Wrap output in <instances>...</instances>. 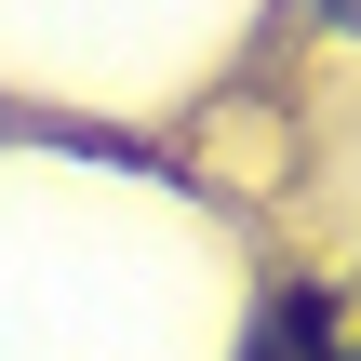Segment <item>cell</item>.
<instances>
[{
  "instance_id": "cell-1",
  "label": "cell",
  "mask_w": 361,
  "mask_h": 361,
  "mask_svg": "<svg viewBox=\"0 0 361 361\" xmlns=\"http://www.w3.org/2000/svg\"><path fill=\"white\" fill-rule=\"evenodd\" d=\"M322 13H335V27H361V0H322Z\"/></svg>"
},
{
  "instance_id": "cell-2",
  "label": "cell",
  "mask_w": 361,
  "mask_h": 361,
  "mask_svg": "<svg viewBox=\"0 0 361 361\" xmlns=\"http://www.w3.org/2000/svg\"><path fill=\"white\" fill-rule=\"evenodd\" d=\"M335 361H361V348H335Z\"/></svg>"
}]
</instances>
